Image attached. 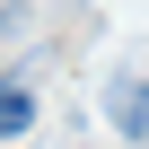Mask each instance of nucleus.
Wrapping results in <instances>:
<instances>
[{
	"label": "nucleus",
	"instance_id": "f03ea898",
	"mask_svg": "<svg viewBox=\"0 0 149 149\" xmlns=\"http://www.w3.org/2000/svg\"><path fill=\"white\" fill-rule=\"evenodd\" d=\"M26 123H35V88L26 79H0V140H18Z\"/></svg>",
	"mask_w": 149,
	"mask_h": 149
},
{
	"label": "nucleus",
	"instance_id": "f257e3e1",
	"mask_svg": "<svg viewBox=\"0 0 149 149\" xmlns=\"http://www.w3.org/2000/svg\"><path fill=\"white\" fill-rule=\"evenodd\" d=\"M105 105H114V132L123 140H149V79H114Z\"/></svg>",
	"mask_w": 149,
	"mask_h": 149
}]
</instances>
